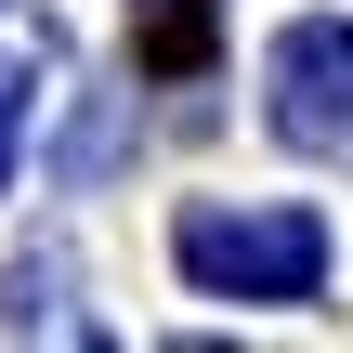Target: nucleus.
I'll return each instance as SVG.
<instances>
[{
    "label": "nucleus",
    "mask_w": 353,
    "mask_h": 353,
    "mask_svg": "<svg viewBox=\"0 0 353 353\" xmlns=\"http://www.w3.org/2000/svg\"><path fill=\"white\" fill-rule=\"evenodd\" d=\"M170 249H183L196 288H236V301H314V275H327L314 210H183Z\"/></svg>",
    "instance_id": "1"
},
{
    "label": "nucleus",
    "mask_w": 353,
    "mask_h": 353,
    "mask_svg": "<svg viewBox=\"0 0 353 353\" xmlns=\"http://www.w3.org/2000/svg\"><path fill=\"white\" fill-rule=\"evenodd\" d=\"M275 131L288 144H314V157H353V26H327V13H301L288 39H275Z\"/></svg>",
    "instance_id": "2"
},
{
    "label": "nucleus",
    "mask_w": 353,
    "mask_h": 353,
    "mask_svg": "<svg viewBox=\"0 0 353 353\" xmlns=\"http://www.w3.org/2000/svg\"><path fill=\"white\" fill-rule=\"evenodd\" d=\"M0 170H13V79H0Z\"/></svg>",
    "instance_id": "3"
}]
</instances>
